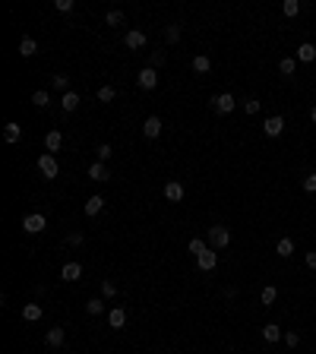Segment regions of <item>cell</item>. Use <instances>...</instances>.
Returning a JSON list of instances; mask_svg holds the SVG:
<instances>
[{
    "label": "cell",
    "instance_id": "3",
    "mask_svg": "<svg viewBox=\"0 0 316 354\" xmlns=\"http://www.w3.org/2000/svg\"><path fill=\"white\" fill-rule=\"evenodd\" d=\"M44 228H48V218H44L41 212H32V215H26V221H22V231L26 234H41Z\"/></svg>",
    "mask_w": 316,
    "mask_h": 354
},
{
    "label": "cell",
    "instance_id": "36",
    "mask_svg": "<svg viewBox=\"0 0 316 354\" xmlns=\"http://www.w3.org/2000/svg\"><path fill=\"white\" fill-rule=\"evenodd\" d=\"M282 13H285V16H297V13H300V4H297V0H285Z\"/></svg>",
    "mask_w": 316,
    "mask_h": 354
},
{
    "label": "cell",
    "instance_id": "26",
    "mask_svg": "<svg viewBox=\"0 0 316 354\" xmlns=\"http://www.w3.org/2000/svg\"><path fill=\"white\" fill-rule=\"evenodd\" d=\"M275 298H278V288H275V285H266V288H263V294H260V301H263L266 307H272V304H275Z\"/></svg>",
    "mask_w": 316,
    "mask_h": 354
},
{
    "label": "cell",
    "instance_id": "12",
    "mask_svg": "<svg viewBox=\"0 0 316 354\" xmlns=\"http://www.w3.org/2000/svg\"><path fill=\"white\" fill-rule=\"evenodd\" d=\"M158 133H161V117H155V114L146 117V124H143V136H146V139H155Z\"/></svg>",
    "mask_w": 316,
    "mask_h": 354
},
{
    "label": "cell",
    "instance_id": "8",
    "mask_svg": "<svg viewBox=\"0 0 316 354\" xmlns=\"http://www.w3.org/2000/svg\"><path fill=\"white\" fill-rule=\"evenodd\" d=\"M196 266H200L203 272H212V269L218 266V256H215V250H212V247H209L206 253H200V256H196Z\"/></svg>",
    "mask_w": 316,
    "mask_h": 354
},
{
    "label": "cell",
    "instance_id": "34",
    "mask_svg": "<svg viewBox=\"0 0 316 354\" xmlns=\"http://www.w3.org/2000/svg\"><path fill=\"white\" fill-rule=\"evenodd\" d=\"M95 155H98V161H108V158L114 155V149H111V143H101V146L95 149Z\"/></svg>",
    "mask_w": 316,
    "mask_h": 354
},
{
    "label": "cell",
    "instance_id": "29",
    "mask_svg": "<svg viewBox=\"0 0 316 354\" xmlns=\"http://www.w3.org/2000/svg\"><path fill=\"white\" fill-rule=\"evenodd\" d=\"M86 313H89V316H98V313H104V301H98V298L86 301Z\"/></svg>",
    "mask_w": 316,
    "mask_h": 354
},
{
    "label": "cell",
    "instance_id": "35",
    "mask_svg": "<svg viewBox=\"0 0 316 354\" xmlns=\"http://www.w3.org/2000/svg\"><path fill=\"white\" fill-rule=\"evenodd\" d=\"M165 38H168V44H177L180 41V26H168L165 29Z\"/></svg>",
    "mask_w": 316,
    "mask_h": 354
},
{
    "label": "cell",
    "instance_id": "7",
    "mask_svg": "<svg viewBox=\"0 0 316 354\" xmlns=\"http://www.w3.org/2000/svg\"><path fill=\"white\" fill-rule=\"evenodd\" d=\"M89 177H92V181H98V184H104V181H111V171H108V164H104V161H92L89 164Z\"/></svg>",
    "mask_w": 316,
    "mask_h": 354
},
{
    "label": "cell",
    "instance_id": "2",
    "mask_svg": "<svg viewBox=\"0 0 316 354\" xmlns=\"http://www.w3.org/2000/svg\"><path fill=\"white\" fill-rule=\"evenodd\" d=\"M38 171L48 177V181H54V177L60 174V164H57V158L51 155V152H44V155H38Z\"/></svg>",
    "mask_w": 316,
    "mask_h": 354
},
{
    "label": "cell",
    "instance_id": "16",
    "mask_svg": "<svg viewBox=\"0 0 316 354\" xmlns=\"http://www.w3.org/2000/svg\"><path fill=\"white\" fill-rule=\"evenodd\" d=\"M297 61H300V64H313V61H316V44L303 41L300 48H297Z\"/></svg>",
    "mask_w": 316,
    "mask_h": 354
},
{
    "label": "cell",
    "instance_id": "17",
    "mask_svg": "<svg viewBox=\"0 0 316 354\" xmlns=\"http://www.w3.org/2000/svg\"><path fill=\"white\" fill-rule=\"evenodd\" d=\"M101 209H104V196H89V199H86V209H83V212H86L89 218H95Z\"/></svg>",
    "mask_w": 316,
    "mask_h": 354
},
{
    "label": "cell",
    "instance_id": "9",
    "mask_svg": "<svg viewBox=\"0 0 316 354\" xmlns=\"http://www.w3.org/2000/svg\"><path fill=\"white\" fill-rule=\"evenodd\" d=\"M165 199H168V203H180V199H183V184L180 181H168L165 184Z\"/></svg>",
    "mask_w": 316,
    "mask_h": 354
},
{
    "label": "cell",
    "instance_id": "38",
    "mask_svg": "<svg viewBox=\"0 0 316 354\" xmlns=\"http://www.w3.org/2000/svg\"><path fill=\"white\" fill-rule=\"evenodd\" d=\"M240 104H243V111H247V114H260V101H256V98H247Z\"/></svg>",
    "mask_w": 316,
    "mask_h": 354
},
{
    "label": "cell",
    "instance_id": "21",
    "mask_svg": "<svg viewBox=\"0 0 316 354\" xmlns=\"http://www.w3.org/2000/svg\"><path fill=\"white\" fill-rule=\"evenodd\" d=\"M38 54V41L35 38H22L19 41V57H35Z\"/></svg>",
    "mask_w": 316,
    "mask_h": 354
},
{
    "label": "cell",
    "instance_id": "5",
    "mask_svg": "<svg viewBox=\"0 0 316 354\" xmlns=\"http://www.w3.org/2000/svg\"><path fill=\"white\" fill-rule=\"evenodd\" d=\"M136 86L146 89V92H152V89L158 86V73L152 67H143V70H139V76H136Z\"/></svg>",
    "mask_w": 316,
    "mask_h": 354
},
{
    "label": "cell",
    "instance_id": "18",
    "mask_svg": "<svg viewBox=\"0 0 316 354\" xmlns=\"http://www.w3.org/2000/svg\"><path fill=\"white\" fill-rule=\"evenodd\" d=\"M41 304H26V307H22V320H26V323H38L41 320Z\"/></svg>",
    "mask_w": 316,
    "mask_h": 354
},
{
    "label": "cell",
    "instance_id": "6",
    "mask_svg": "<svg viewBox=\"0 0 316 354\" xmlns=\"http://www.w3.org/2000/svg\"><path fill=\"white\" fill-rule=\"evenodd\" d=\"M282 130H285V117H282V114L269 117V121L263 124V133H266V136H282Z\"/></svg>",
    "mask_w": 316,
    "mask_h": 354
},
{
    "label": "cell",
    "instance_id": "22",
    "mask_svg": "<svg viewBox=\"0 0 316 354\" xmlns=\"http://www.w3.org/2000/svg\"><path fill=\"white\" fill-rule=\"evenodd\" d=\"M275 253L282 256V259H288L291 253H294V241H291V238H282V241L275 244Z\"/></svg>",
    "mask_w": 316,
    "mask_h": 354
},
{
    "label": "cell",
    "instance_id": "13",
    "mask_svg": "<svg viewBox=\"0 0 316 354\" xmlns=\"http://www.w3.org/2000/svg\"><path fill=\"white\" fill-rule=\"evenodd\" d=\"M60 146H64V133H60V130H51V133L44 136V149L54 155V152H60Z\"/></svg>",
    "mask_w": 316,
    "mask_h": 354
},
{
    "label": "cell",
    "instance_id": "41",
    "mask_svg": "<svg viewBox=\"0 0 316 354\" xmlns=\"http://www.w3.org/2000/svg\"><path fill=\"white\" fill-rule=\"evenodd\" d=\"M285 345H288V348H297V345H300V335H297V332H285Z\"/></svg>",
    "mask_w": 316,
    "mask_h": 354
},
{
    "label": "cell",
    "instance_id": "37",
    "mask_svg": "<svg viewBox=\"0 0 316 354\" xmlns=\"http://www.w3.org/2000/svg\"><path fill=\"white\" fill-rule=\"evenodd\" d=\"M64 241H67V247H79V244H83L86 238H83V231H70Z\"/></svg>",
    "mask_w": 316,
    "mask_h": 354
},
{
    "label": "cell",
    "instance_id": "31",
    "mask_svg": "<svg viewBox=\"0 0 316 354\" xmlns=\"http://www.w3.org/2000/svg\"><path fill=\"white\" fill-rule=\"evenodd\" d=\"M51 82H54V89L70 92V79H67V73H54V76H51Z\"/></svg>",
    "mask_w": 316,
    "mask_h": 354
},
{
    "label": "cell",
    "instance_id": "20",
    "mask_svg": "<svg viewBox=\"0 0 316 354\" xmlns=\"http://www.w3.org/2000/svg\"><path fill=\"white\" fill-rule=\"evenodd\" d=\"M60 108H64L67 114L79 108V95H76V92H73V89H70V92H64V98H60Z\"/></svg>",
    "mask_w": 316,
    "mask_h": 354
},
{
    "label": "cell",
    "instance_id": "23",
    "mask_svg": "<svg viewBox=\"0 0 316 354\" xmlns=\"http://www.w3.org/2000/svg\"><path fill=\"white\" fill-rule=\"evenodd\" d=\"M263 338H266V341H272V345H275V341L282 338V329H278L275 323H266V326H263Z\"/></svg>",
    "mask_w": 316,
    "mask_h": 354
},
{
    "label": "cell",
    "instance_id": "40",
    "mask_svg": "<svg viewBox=\"0 0 316 354\" xmlns=\"http://www.w3.org/2000/svg\"><path fill=\"white\" fill-rule=\"evenodd\" d=\"M149 61H152V70H158L161 64H165V51H152V57H149Z\"/></svg>",
    "mask_w": 316,
    "mask_h": 354
},
{
    "label": "cell",
    "instance_id": "42",
    "mask_svg": "<svg viewBox=\"0 0 316 354\" xmlns=\"http://www.w3.org/2000/svg\"><path fill=\"white\" fill-rule=\"evenodd\" d=\"M54 7L60 10V13H73V0H57Z\"/></svg>",
    "mask_w": 316,
    "mask_h": 354
},
{
    "label": "cell",
    "instance_id": "44",
    "mask_svg": "<svg viewBox=\"0 0 316 354\" xmlns=\"http://www.w3.org/2000/svg\"><path fill=\"white\" fill-rule=\"evenodd\" d=\"M310 121H313V124H316V104H313V111H310Z\"/></svg>",
    "mask_w": 316,
    "mask_h": 354
},
{
    "label": "cell",
    "instance_id": "4",
    "mask_svg": "<svg viewBox=\"0 0 316 354\" xmlns=\"http://www.w3.org/2000/svg\"><path fill=\"white\" fill-rule=\"evenodd\" d=\"M212 108H215L218 114H231L234 108H237V98H234L231 92H221V95H215V98H212Z\"/></svg>",
    "mask_w": 316,
    "mask_h": 354
},
{
    "label": "cell",
    "instance_id": "33",
    "mask_svg": "<svg viewBox=\"0 0 316 354\" xmlns=\"http://www.w3.org/2000/svg\"><path fill=\"white\" fill-rule=\"evenodd\" d=\"M101 294H104L108 301H111V298H117V285H114L111 278H104V281H101Z\"/></svg>",
    "mask_w": 316,
    "mask_h": 354
},
{
    "label": "cell",
    "instance_id": "27",
    "mask_svg": "<svg viewBox=\"0 0 316 354\" xmlns=\"http://www.w3.org/2000/svg\"><path fill=\"white\" fill-rule=\"evenodd\" d=\"M278 70H282L285 76H294V70H297V61H294V57H282V61H278Z\"/></svg>",
    "mask_w": 316,
    "mask_h": 354
},
{
    "label": "cell",
    "instance_id": "24",
    "mask_svg": "<svg viewBox=\"0 0 316 354\" xmlns=\"http://www.w3.org/2000/svg\"><path fill=\"white\" fill-rule=\"evenodd\" d=\"M193 70H196V73H209V70H212V61H209L206 54H196L193 57Z\"/></svg>",
    "mask_w": 316,
    "mask_h": 354
},
{
    "label": "cell",
    "instance_id": "28",
    "mask_svg": "<svg viewBox=\"0 0 316 354\" xmlns=\"http://www.w3.org/2000/svg\"><path fill=\"white\" fill-rule=\"evenodd\" d=\"M114 98H117L114 86H101V89H98V101H101V104H111Z\"/></svg>",
    "mask_w": 316,
    "mask_h": 354
},
{
    "label": "cell",
    "instance_id": "30",
    "mask_svg": "<svg viewBox=\"0 0 316 354\" xmlns=\"http://www.w3.org/2000/svg\"><path fill=\"white\" fill-rule=\"evenodd\" d=\"M186 250H190L193 256H200V253H206V250H209V247H206V241H203V238H193L190 244H186Z\"/></svg>",
    "mask_w": 316,
    "mask_h": 354
},
{
    "label": "cell",
    "instance_id": "11",
    "mask_svg": "<svg viewBox=\"0 0 316 354\" xmlns=\"http://www.w3.org/2000/svg\"><path fill=\"white\" fill-rule=\"evenodd\" d=\"M123 44L130 51H139V48H146V32H139V29H133V32H127V38H123Z\"/></svg>",
    "mask_w": 316,
    "mask_h": 354
},
{
    "label": "cell",
    "instance_id": "10",
    "mask_svg": "<svg viewBox=\"0 0 316 354\" xmlns=\"http://www.w3.org/2000/svg\"><path fill=\"white\" fill-rule=\"evenodd\" d=\"M108 326L111 329H123L127 326V310H123V307H111V310H108Z\"/></svg>",
    "mask_w": 316,
    "mask_h": 354
},
{
    "label": "cell",
    "instance_id": "15",
    "mask_svg": "<svg viewBox=\"0 0 316 354\" xmlns=\"http://www.w3.org/2000/svg\"><path fill=\"white\" fill-rule=\"evenodd\" d=\"M60 278L64 281H79V278H83V266H79V263H67L60 269Z\"/></svg>",
    "mask_w": 316,
    "mask_h": 354
},
{
    "label": "cell",
    "instance_id": "14",
    "mask_svg": "<svg viewBox=\"0 0 316 354\" xmlns=\"http://www.w3.org/2000/svg\"><path fill=\"white\" fill-rule=\"evenodd\" d=\"M44 341H48L51 348H64V341H67V332L60 326H54V329H48V335H44Z\"/></svg>",
    "mask_w": 316,
    "mask_h": 354
},
{
    "label": "cell",
    "instance_id": "43",
    "mask_svg": "<svg viewBox=\"0 0 316 354\" xmlns=\"http://www.w3.org/2000/svg\"><path fill=\"white\" fill-rule=\"evenodd\" d=\"M303 259H307V266H310V269H316V250H310V253L303 256Z\"/></svg>",
    "mask_w": 316,
    "mask_h": 354
},
{
    "label": "cell",
    "instance_id": "25",
    "mask_svg": "<svg viewBox=\"0 0 316 354\" xmlns=\"http://www.w3.org/2000/svg\"><path fill=\"white\" fill-rule=\"evenodd\" d=\"M32 104H35V108H48V104H51V95H48V92H44V89L32 92Z\"/></svg>",
    "mask_w": 316,
    "mask_h": 354
},
{
    "label": "cell",
    "instance_id": "1",
    "mask_svg": "<svg viewBox=\"0 0 316 354\" xmlns=\"http://www.w3.org/2000/svg\"><path fill=\"white\" fill-rule=\"evenodd\" d=\"M206 244L212 247V250H225V247L231 244V231L225 225H212L206 231Z\"/></svg>",
    "mask_w": 316,
    "mask_h": 354
},
{
    "label": "cell",
    "instance_id": "32",
    "mask_svg": "<svg viewBox=\"0 0 316 354\" xmlns=\"http://www.w3.org/2000/svg\"><path fill=\"white\" fill-rule=\"evenodd\" d=\"M104 22H108V26H123V13H120V10H108Z\"/></svg>",
    "mask_w": 316,
    "mask_h": 354
},
{
    "label": "cell",
    "instance_id": "19",
    "mask_svg": "<svg viewBox=\"0 0 316 354\" xmlns=\"http://www.w3.org/2000/svg\"><path fill=\"white\" fill-rule=\"evenodd\" d=\"M4 139H7V143H19V139H22V127L13 124V121L4 124Z\"/></svg>",
    "mask_w": 316,
    "mask_h": 354
},
{
    "label": "cell",
    "instance_id": "39",
    "mask_svg": "<svg viewBox=\"0 0 316 354\" xmlns=\"http://www.w3.org/2000/svg\"><path fill=\"white\" fill-rule=\"evenodd\" d=\"M303 190H307V193H316V171L303 177Z\"/></svg>",
    "mask_w": 316,
    "mask_h": 354
}]
</instances>
